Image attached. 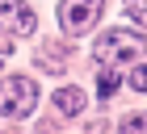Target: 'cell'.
I'll use <instances>...</instances> for the list:
<instances>
[{
  "label": "cell",
  "instance_id": "cell-2",
  "mask_svg": "<svg viewBox=\"0 0 147 134\" xmlns=\"http://www.w3.org/2000/svg\"><path fill=\"white\" fill-rule=\"evenodd\" d=\"M38 105V84L30 76H4L0 80V113L4 117H30Z\"/></svg>",
  "mask_w": 147,
  "mask_h": 134
},
{
  "label": "cell",
  "instance_id": "cell-6",
  "mask_svg": "<svg viewBox=\"0 0 147 134\" xmlns=\"http://www.w3.org/2000/svg\"><path fill=\"white\" fill-rule=\"evenodd\" d=\"M113 88H118V67H101V76H97V92L109 96Z\"/></svg>",
  "mask_w": 147,
  "mask_h": 134
},
{
  "label": "cell",
  "instance_id": "cell-5",
  "mask_svg": "<svg viewBox=\"0 0 147 134\" xmlns=\"http://www.w3.org/2000/svg\"><path fill=\"white\" fill-rule=\"evenodd\" d=\"M84 100L88 96H84L80 88H59L55 92V109L63 113V117H76V113H84Z\"/></svg>",
  "mask_w": 147,
  "mask_h": 134
},
{
  "label": "cell",
  "instance_id": "cell-9",
  "mask_svg": "<svg viewBox=\"0 0 147 134\" xmlns=\"http://www.w3.org/2000/svg\"><path fill=\"white\" fill-rule=\"evenodd\" d=\"M122 130H126V134L147 130V113H130V117H122Z\"/></svg>",
  "mask_w": 147,
  "mask_h": 134
},
{
  "label": "cell",
  "instance_id": "cell-1",
  "mask_svg": "<svg viewBox=\"0 0 147 134\" xmlns=\"http://www.w3.org/2000/svg\"><path fill=\"white\" fill-rule=\"evenodd\" d=\"M143 55V34L135 29H105L97 42H92V59L101 67H122V63H135V59Z\"/></svg>",
  "mask_w": 147,
  "mask_h": 134
},
{
  "label": "cell",
  "instance_id": "cell-4",
  "mask_svg": "<svg viewBox=\"0 0 147 134\" xmlns=\"http://www.w3.org/2000/svg\"><path fill=\"white\" fill-rule=\"evenodd\" d=\"M38 29V17L25 0H0V34L9 38H30Z\"/></svg>",
  "mask_w": 147,
  "mask_h": 134
},
{
  "label": "cell",
  "instance_id": "cell-3",
  "mask_svg": "<svg viewBox=\"0 0 147 134\" xmlns=\"http://www.w3.org/2000/svg\"><path fill=\"white\" fill-rule=\"evenodd\" d=\"M101 9H105V0H63L59 4V25L67 34H88L101 21Z\"/></svg>",
  "mask_w": 147,
  "mask_h": 134
},
{
  "label": "cell",
  "instance_id": "cell-7",
  "mask_svg": "<svg viewBox=\"0 0 147 134\" xmlns=\"http://www.w3.org/2000/svg\"><path fill=\"white\" fill-rule=\"evenodd\" d=\"M126 80H130V88L147 92V63H139V59H135V63H130V76H126Z\"/></svg>",
  "mask_w": 147,
  "mask_h": 134
},
{
  "label": "cell",
  "instance_id": "cell-8",
  "mask_svg": "<svg viewBox=\"0 0 147 134\" xmlns=\"http://www.w3.org/2000/svg\"><path fill=\"white\" fill-rule=\"evenodd\" d=\"M126 13H130V21L147 25V0H126Z\"/></svg>",
  "mask_w": 147,
  "mask_h": 134
}]
</instances>
